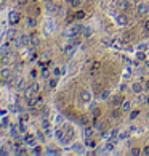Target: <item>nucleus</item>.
<instances>
[{"label": "nucleus", "instance_id": "5701e85b", "mask_svg": "<svg viewBox=\"0 0 149 156\" xmlns=\"http://www.w3.org/2000/svg\"><path fill=\"white\" fill-rule=\"evenodd\" d=\"M31 153H32V154H42V153H43V150H42V147H40V145H34Z\"/></svg>", "mask_w": 149, "mask_h": 156}, {"label": "nucleus", "instance_id": "a211bd4d", "mask_svg": "<svg viewBox=\"0 0 149 156\" xmlns=\"http://www.w3.org/2000/svg\"><path fill=\"white\" fill-rule=\"evenodd\" d=\"M56 85H58V79H56L55 76L48 79V87L50 89H56Z\"/></svg>", "mask_w": 149, "mask_h": 156}, {"label": "nucleus", "instance_id": "cd10ccee", "mask_svg": "<svg viewBox=\"0 0 149 156\" xmlns=\"http://www.w3.org/2000/svg\"><path fill=\"white\" fill-rule=\"evenodd\" d=\"M130 154H133V156H140V154H141V148L133 147V148L130 150Z\"/></svg>", "mask_w": 149, "mask_h": 156}, {"label": "nucleus", "instance_id": "6e6552de", "mask_svg": "<svg viewBox=\"0 0 149 156\" xmlns=\"http://www.w3.org/2000/svg\"><path fill=\"white\" fill-rule=\"evenodd\" d=\"M22 143H27L29 147H34V145H36V135L24 134V137H22Z\"/></svg>", "mask_w": 149, "mask_h": 156}, {"label": "nucleus", "instance_id": "4c0bfd02", "mask_svg": "<svg viewBox=\"0 0 149 156\" xmlns=\"http://www.w3.org/2000/svg\"><path fill=\"white\" fill-rule=\"evenodd\" d=\"M7 37H8V39H13V37H15V31L10 29V31L7 32Z\"/></svg>", "mask_w": 149, "mask_h": 156}, {"label": "nucleus", "instance_id": "9d476101", "mask_svg": "<svg viewBox=\"0 0 149 156\" xmlns=\"http://www.w3.org/2000/svg\"><path fill=\"white\" fill-rule=\"evenodd\" d=\"M80 100H82L83 103H88L90 100H91V94H90V92L88 90H82V92H80Z\"/></svg>", "mask_w": 149, "mask_h": 156}, {"label": "nucleus", "instance_id": "de8ad7c7", "mask_svg": "<svg viewBox=\"0 0 149 156\" xmlns=\"http://www.w3.org/2000/svg\"><path fill=\"white\" fill-rule=\"evenodd\" d=\"M45 2H47V3H55L56 0H45Z\"/></svg>", "mask_w": 149, "mask_h": 156}, {"label": "nucleus", "instance_id": "c756f323", "mask_svg": "<svg viewBox=\"0 0 149 156\" xmlns=\"http://www.w3.org/2000/svg\"><path fill=\"white\" fill-rule=\"evenodd\" d=\"M45 151H47L48 154H58L59 150H56V148H53V147H48L47 150H45Z\"/></svg>", "mask_w": 149, "mask_h": 156}, {"label": "nucleus", "instance_id": "1a4fd4ad", "mask_svg": "<svg viewBox=\"0 0 149 156\" xmlns=\"http://www.w3.org/2000/svg\"><path fill=\"white\" fill-rule=\"evenodd\" d=\"M122 114H124L122 108H120V106H114V109L111 111V118H112V119H119Z\"/></svg>", "mask_w": 149, "mask_h": 156}, {"label": "nucleus", "instance_id": "39448f33", "mask_svg": "<svg viewBox=\"0 0 149 156\" xmlns=\"http://www.w3.org/2000/svg\"><path fill=\"white\" fill-rule=\"evenodd\" d=\"M124 100H125V97H124L122 94H116V95L111 98V105H112V108H114V106H120Z\"/></svg>", "mask_w": 149, "mask_h": 156}, {"label": "nucleus", "instance_id": "393cba45", "mask_svg": "<svg viewBox=\"0 0 149 156\" xmlns=\"http://www.w3.org/2000/svg\"><path fill=\"white\" fill-rule=\"evenodd\" d=\"M109 97H111V92L109 90H104V92H101V94H100V100H107Z\"/></svg>", "mask_w": 149, "mask_h": 156}, {"label": "nucleus", "instance_id": "58836bf2", "mask_svg": "<svg viewBox=\"0 0 149 156\" xmlns=\"http://www.w3.org/2000/svg\"><path fill=\"white\" fill-rule=\"evenodd\" d=\"M42 103H43V97L42 95H37V106L42 105Z\"/></svg>", "mask_w": 149, "mask_h": 156}, {"label": "nucleus", "instance_id": "c85d7f7f", "mask_svg": "<svg viewBox=\"0 0 149 156\" xmlns=\"http://www.w3.org/2000/svg\"><path fill=\"white\" fill-rule=\"evenodd\" d=\"M56 10H58V8H56V3H47V11H50V13H55Z\"/></svg>", "mask_w": 149, "mask_h": 156}, {"label": "nucleus", "instance_id": "49530a36", "mask_svg": "<svg viewBox=\"0 0 149 156\" xmlns=\"http://www.w3.org/2000/svg\"><path fill=\"white\" fill-rule=\"evenodd\" d=\"M144 58H146V55H143L141 51H140V53H138V60H144Z\"/></svg>", "mask_w": 149, "mask_h": 156}, {"label": "nucleus", "instance_id": "4be33fe9", "mask_svg": "<svg viewBox=\"0 0 149 156\" xmlns=\"http://www.w3.org/2000/svg\"><path fill=\"white\" fill-rule=\"evenodd\" d=\"M85 147H88V148H95V147H96V142H95L91 137H88L87 140H85Z\"/></svg>", "mask_w": 149, "mask_h": 156}, {"label": "nucleus", "instance_id": "a878e982", "mask_svg": "<svg viewBox=\"0 0 149 156\" xmlns=\"http://www.w3.org/2000/svg\"><path fill=\"white\" fill-rule=\"evenodd\" d=\"M0 51H2L3 55H8L10 53V44H3L2 48H0Z\"/></svg>", "mask_w": 149, "mask_h": 156}, {"label": "nucleus", "instance_id": "ddd939ff", "mask_svg": "<svg viewBox=\"0 0 149 156\" xmlns=\"http://www.w3.org/2000/svg\"><path fill=\"white\" fill-rule=\"evenodd\" d=\"M67 7H71V8H80V7H82V0H67Z\"/></svg>", "mask_w": 149, "mask_h": 156}, {"label": "nucleus", "instance_id": "aec40b11", "mask_svg": "<svg viewBox=\"0 0 149 156\" xmlns=\"http://www.w3.org/2000/svg\"><path fill=\"white\" fill-rule=\"evenodd\" d=\"M85 18V11L83 10H77L76 13H74V20H83Z\"/></svg>", "mask_w": 149, "mask_h": 156}, {"label": "nucleus", "instance_id": "9b49d317", "mask_svg": "<svg viewBox=\"0 0 149 156\" xmlns=\"http://www.w3.org/2000/svg\"><path fill=\"white\" fill-rule=\"evenodd\" d=\"M100 69H101V61H98V60H96V61H93V63L90 65V73H91V74L98 73Z\"/></svg>", "mask_w": 149, "mask_h": 156}, {"label": "nucleus", "instance_id": "f257e3e1", "mask_svg": "<svg viewBox=\"0 0 149 156\" xmlns=\"http://www.w3.org/2000/svg\"><path fill=\"white\" fill-rule=\"evenodd\" d=\"M15 45H16V47H29V45H31V36H27V34H21V36L15 40Z\"/></svg>", "mask_w": 149, "mask_h": 156}, {"label": "nucleus", "instance_id": "7ed1b4c3", "mask_svg": "<svg viewBox=\"0 0 149 156\" xmlns=\"http://www.w3.org/2000/svg\"><path fill=\"white\" fill-rule=\"evenodd\" d=\"M136 13H138L140 16H146L147 13H149V5L147 3H138L136 5Z\"/></svg>", "mask_w": 149, "mask_h": 156}, {"label": "nucleus", "instance_id": "2f4dec72", "mask_svg": "<svg viewBox=\"0 0 149 156\" xmlns=\"http://www.w3.org/2000/svg\"><path fill=\"white\" fill-rule=\"evenodd\" d=\"M31 11H32V15H39V13H40L39 5H31Z\"/></svg>", "mask_w": 149, "mask_h": 156}, {"label": "nucleus", "instance_id": "412c9836", "mask_svg": "<svg viewBox=\"0 0 149 156\" xmlns=\"http://www.w3.org/2000/svg\"><path fill=\"white\" fill-rule=\"evenodd\" d=\"M72 150H74L76 153H83V145H82V143H74Z\"/></svg>", "mask_w": 149, "mask_h": 156}, {"label": "nucleus", "instance_id": "72a5a7b5", "mask_svg": "<svg viewBox=\"0 0 149 156\" xmlns=\"http://www.w3.org/2000/svg\"><path fill=\"white\" fill-rule=\"evenodd\" d=\"M141 154L149 156V145H146V147H143V148H141Z\"/></svg>", "mask_w": 149, "mask_h": 156}, {"label": "nucleus", "instance_id": "423d86ee", "mask_svg": "<svg viewBox=\"0 0 149 156\" xmlns=\"http://www.w3.org/2000/svg\"><path fill=\"white\" fill-rule=\"evenodd\" d=\"M131 92L136 95H140L144 92V84H141V82H131Z\"/></svg>", "mask_w": 149, "mask_h": 156}, {"label": "nucleus", "instance_id": "c9c22d12", "mask_svg": "<svg viewBox=\"0 0 149 156\" xmlns=\"http://www.w3.org/2000/svg\"><path fill=\"white\" fill-rule=\"evenodd\" d=\"M91 132H93V130H91L90 127H87V129H85V137H87V138L91 137Z\"/></svg>", "mask_w": 149, "mask_h": 156}, {"label": "nucleus", "instance_id": "f3484780", "mask_svg": "<svg viewBox=\"0 0 149 156\" xmlns=\"http://www.w3.org/2000/svg\"><path fill=\"white\" fill-rule=\"evenodd\" d=\"M138 116H140V109H131V111L128 113V119H130V121L136 119Z\"/></svg>", "mask_w": 149, "mask_h": 156}, {"label": "nucleus", "instance_id": "ea45409f", "mask_svg": "<svg viewBox=\"0 0 149 156\" xmlns=\"http://www.w3.org/2000/svg\"><path fill=\"white\" fill-rule=\"evenodd\" d=\"M146 48H147V45H146V44H141L140 47H138V50H140V51H143V50L146 51Z\"/></svg>", "mask_w": 149, "mask_h": 156}, {"label": "nucleus", "instance_id": "2eb2a0df", "mask_svg": "<svg viewBox=\"0 0 149 156\" xmlns=\"http://www.w3.org/2000/svg\"><path fill=\"white\" fill-rule=\"evenodd\" d=\"M39 44H40V39L37 37L36 31H32V34H31V45H32V47H37Z\"/></svg>", "mask_w": 149, "mask_h": 156}, {"label": "nucleus", "instance_id": "20e7f679", "mask_svg": "<svg viewBox=\"0 0 149 156\" xmlns=\"http://www.w3.org/2000/svg\"><path fill=\"white\" fill-rule=\"evenodd\" d=\"M117 7H119V10H120V11L127 13L128 10H131V3H130V0H119Z\"/></svg>", "mask_w": 149, "mask_h": 156}, {"label": "nucleus", "instance_id": "0eeeda50", "mask_svg": "<svg viewBox=\"0 0 149 156\" xmlns=\"http://www.w3.org/2000/svg\"><path fill=\"white\" fill-rule=\"evenodd\" d=\"M116 23H117V26H127L128 24V16L125 13H120V15H117Z\"/></svg>", "mask_w": 149, "mask_h": 156}, {"label": "nucleus", "instance_id": "e433bc0d", "mask_svg": "<svg viewBox=\"0 0 149 156\" xmlns=\"http://www.w3.org/2000/svg\"><path fill=\"white\" fill-rule=\"evenodd\" d=\"M18 5H22V7H26V5H29V0H18Z\"/></svg>", "mask_w": 149, "mask_h": 156}, {"label": "nucleus", "instance_id": "37998d69", "mask_svg": "<svg viewBox=\"0 0 149 156\" xmlns=\"http://www.w3.org/2000/svg\"><path fill=\"white\" fill-rule=\"evenodd\" d=\"M7 126H8V119L5 118V119L2 121V126H0V127H7Z\"/></svg>", "mask_w": 149, "mask_h": 156}, {"label": "nucleus", "instance_id": "7c9ffc66", "mask_svg": "<svg viewBox=\"0 0 149 156\" xmlns=\"http://www.w3.org/2000/svg\"><path fill=\"white\" fill-rule=\"evenodd\" d=\"M42 129H45V130H48V129H50V122H48V119H47V118L42 119Z\"/></svg>", "mask_w": 149, "mask_h": 156}, {"label": "nucleus", "instance_id": "b1692460", "mask_svg": "<svg viewBox=\"0 0 149 156\" xmlns=\"http://www.w3.org/2000/svg\"><path fill=\"white\" fill-rule=\"evenodd\" d=\"M0 76H2V79H8V77H11V73H10V69H2V73H0Z\"/></svg>", "mask_w": 149, "mask_h": 156}, {"label": "nucleus", "instance_id": "a18cd8bd", "mask_svg": "<svg viewBox=\"0 0 149 156\" xmlns=\"http://www.w3.org/2000/svg\"><path fill=\"white\" fill-rule=\"evenodd\" d=\"M83 37H90V29H85V32H83Z\"/></svg>", "mask_w": 149, "mask_h": 156}, {"label": "nucleus", "instance_id": "f03ea898", "mask_svg": "<svg viewBox=\"0 0 149 156\" xmlns=\"http://www.w3.org/2000/svg\"><path fill=\"white\" fill-rule=\"evenodd\" d=\"M21 21V13L18 10H11L10 13H8V23L11 26H16L18 23Z\"/></svg>", "mask_w": 149, "mask_h": 156}, {"label": "nucleus", "instance_id": "c03bdc74", "mask_svg": "<svg viewBox=\"0 0 149 156\" xmlns=\"http://www.w3.org/2000/svg\"><path fill=\"white\" fill-rule=\"evenodd\" d=\"M144 90H147V92H149V79L144 82Z\"/></svg>", "mask_w": 149, "mask_h": 156}, {"label": "nucleus", "instance_id": "473e14b6", "mask_svg": "<svg viewBox=\"0 0 149 156\" xmlns=\"http://www.w3.org/2000/svg\"><path fill=\"white\" fill-rule=\"evenodd\" d=\"M104 148H106V151H114V143H106V145H104Z\"/></svg>", "mask_w": 149, "mask_h": 156}, {"label": "nucleus", "instance_id": "f704fd0d", "mask_svg": "<svg viewBox=\"0 0 149 156\" xmlns=\"http://www.w3.org/2000/svg\"><path fill=\"white\" fill-rule=\"evenodd\" d=\"M143 27H144V31H146V32H149V18L144 20V23H143Z\"/></svg>", "mask_w": 149, "mask_h": 156}, {"label": "nucleus", "instance_id": "09e8293b", "mask_svg": "<svg viewBox=\"0 0 149 156\" xmlns=\"http://www.w3.org/2000/svg\"><path fill=\"white\" fill-rule=\"evenodd\" d=\"M146 105L149 106V97H146Z\"/></svg>", "mask_w": 149, "mask_h": 156}, {"label": "nucleus", "instance_id": "a19ab883", "mask_svg": "<svg viewBox=\"0 0 149 156\" xmlns=\"http://www.w3.org/2000/svg\"><path fill=\"white\" fill-rule=\"evenodd\" d=\"M37 74H39L37 69H32V71H31V77H37Z\"/></svg>", "mask_w": 149, "mask_h": 156}, {"label": "nucleus", "instance_id": "79ce46f5", "mask_svg": "<svg viewBox=\"0 0 149 156\" xmlns=\"http://www.w3.org/2000/svg\"><path fill=\"white\" fill-rule=\"evenodd\" d=\"M27 119H29V114H22L19 121H22V122H24V121H27Z\"/></svg>", "mask_w": 149, "mask_h": 156}, {"label": "nucleus", "instance_id": "bb28decb", "mask_svg": "<svg viewBox=\"0 0 149 156\" xmlns=\"http://www.w3.org/2000/svg\"><path fill=\"white\" fill-rule=\"evenodd\" d=\"M10 134H11V137H13V138H16V137H18V127L10 126Z\"/></svg>", "mask_w": 149, "mask_h": 156}, {"label": "nucleus", "instance_id": "6ab92c4d", "mask_svg": "<svg viewBox=\"0 0 149 156\" xmlns=\"http://www.w3.org/2000/svg\"><path fill=\"white\" fill-rule=\"evenodd\" d=\"M50 74H51V73H50L48 68H42V71H40V76H42L43 79H47V80L50 79Z\"/></svg>", "mask_w": 149, "mask_h": 156}, {"label": "nucleus", "instance_id": "dca6fc26", "mask_svg": "<svg viewBox=\"0 0 149 156\" xmlns=\"http://www.w3.org/2000/svg\"><path fill=\"white\" fill-rule=\"evenodd\" d=\"M63 73H64V71H63V68H59V66H55L53 69H51V74H53L55 77H59Z\"/></svg>", "mask_w": 149, "mask_h": 156}, {"label": "nucleus", "instance_id": "4468645a", "mask_svg": "<svg viewBox=\"0 0 149 156\" xmlns=\"http://www.w3.org/2000/svg\"><path fill=\"white\" fill-rule=\"evenodd\" d=\"M26 24H27V27H31V29H36L37 27V20L34 18V16H29L27 21H26Z\"/></svg>", "mask_w": 149, "mask_h": 156}, {"label": "nucleus", "instance_id": "f8f14e48", "mask_svg": "<svg viewBox=\"0 0 149 156\" xmlns=\"http://www.w3.org/2000/svg\"><path fill=\"white\" fill-rule=\"evenodd\" d=\"M120 108H122L124 113H130V111H131V103H130V100H127V98H125V100L122 101V105H120Z\"/></svg>", "mask_w": 149, "mask_h": 156}]
</instances>
